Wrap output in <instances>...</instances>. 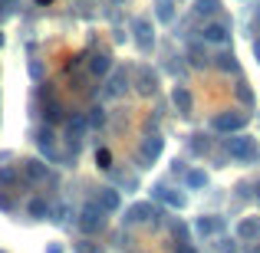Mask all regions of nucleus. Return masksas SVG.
<instances>
[{"mask_svg": "<svg viewBox=\"0 0 260 253\" xmlns=\"http://www.w3.org/2000/svg\"><path fill=\"white\" fill-rule=\"evenodd\" d=\"M95 161H99V168H102V171L112 168V155H109V148H99V152H95Z\"/></svg>", "mask_w": 260, "mask_h": 253, "instance_id": "c756f323", "label": "nucleus"}, {"mask_svg": "<svg viewBox=\"0 0 260 253\" xmlns=\"http://www.w3.org/2000/svg\"><path fill=\"white\" fill-rule=\"evenodd\" d=\"M132 33H135V46H139L142 53L155 50V30H152V20L148 17H135L132 20Z\"/></svg>", "mask_w": 260, "mask_h": 253, "instance_id": "7ed1b4c3", "label": "nucleus"}, {"mask_svg": "<svg viewBox=\"0 0 260 253\" xmlns=\"http://www.w3.org/2000/svg\"><path fill=\"white\" fill-rule=\"evenodd\" d=\"M244 125H247V115H244V112H221L214 119V132H224V135L241 132Z\"/></svg>", "mask_w": 260, "mask_h": 253, "instance_id": "39448f33", "label": "nucleus"}, {"mask_svg": "<svg viewBox=\"0 0 260 253\" xmlns=\"http://www.w3.org/2000/svg\"><path fill=\"white\" fill-rule=\"evenodd\" d=\"M79 230L83 234H99L102 227H106V210L99 207V204H86L83 210H79Z\"/></svg>", "mask_w": 260, "mask_h": 253, "instance_id": "f03ea898", "label": "nucleus"}, {"mask_svg": "<svg viewBox=\"0 0 260 253\" xmlns=\"http://www.w3.org/2000/svg\"><path fill=\"white\" fill-rule=\"evenodd\" d=\"M46 253H63V247H59V243H50V247H46Z\"/></svg>", "mask_w": 260, "mask_h": 253, "instance_id": "f704fd0d", "label": "nucleus"}, {"mask_svg": "<svg viewBox=\"0 0 260 253\" xmlns=\"http://www.w3.org/2000/svg\"><path fill=\"white\" fill-rule=\"evenodd\" d=\"M37 145H40V152H43L50 161H63V155L56 152V132H53L50 125H43L37 132Z\"/></svg>", "mask_w": 260, "mask_h": 253, "instance_id": "0eeeda50", "label": "nucleus"}, {"mask_svg": "<svg viewBox=\"0 0 260 253\" xmlns=\"http://www.w3.org/2000/svg\"><path fill=\"white\" fill-rule=\"evenodd\" d=\"M254 253H260V247H254Z\"/></svg>", "mask_w": 260, "mask_h": 253, "instance_id": "79ce46f5", "label": "nucleus"}, {"mask_svg": "<svg viewBox=\"0 0 260 253\" xmlns=\"http://www.w3.org/2000/svg\"><path fill=\"white\" fill-rule=\"evenodd\" d=\"M37 4H40V7H46V4H53V0H37Z\"/></svg>", "mask_w": 260, "mask_h": 253, "instance_id": "4c0bfd02", "label": "nucleus"}, {"mask_svg": "<svg viewBox=\"0 0 260 253\" xmlns=\"http://www.w3.org/2000/svg\"><path fill=\"white\" fill-rule=\"evenodd\" d=\"M86 125L89 128H102V125H106V109L92 105V109H89V115H86Z\"/></svg>", "mask_w": 260, "mask_h": 253, "instance_id": "5701e85b", "label": "nucleus"}, {"mask_svg": "<svg viewBox=\"0 0 260 253\" xmlns=\"http://www.w3.org/2000/svg\"><path fill=\"white\" fill-rule=\"evenodd\" d=\"M217 7H221L217 0H194V13L198 17H214Z\"/></svg>", "mask_w": 260, "mask_h": 253, "instance_id": "b1692460", "label": "nucleus"}, {"mask_svg": "<svg viewBox=\"0 0 260 253\" xmlns=\"http://www.w3.org/2000/svg\"><path fill=\"white\" fill-rule=\"evenodd\" d=\"M237 237H241V240H257V237H260L257 217H244V221L237 224Z\"/></svg>", "mask_w": 260, "mask_h": 253, "instance_id": "f3484780", "label": "nucleus"}, {"mask_svg": "<svg viewBox=\"0 0 260 253\" xmlns=\"http://www.w3.org/2000/svg\"><path fill=\"white\" fill-rule=\"evenodd\" d=\"M152 194L158 197V201H165L168 207H178V210H181L184 204H188V197H184V194H178V191H172V188H165V184H155V188H152Z\"/></svg>", "mask_w": 260, "mask_h": 253, "instance_id": "ddd939ff", "label": "nucleus"}, {"mask_svg": "<svg viewBox=\"0 0 260 253\" xmlns=\"http://www.w3.org/2000/svg\"><path fill=\"white\" fill-rule=\"evenodd\" d=\"M63 115H66V105L59 99H50L43 105V122L46 125H56V122H63Z\"/></svg>", "mask_w": 260, "mask_h": 253, "instance_id": "dca6fc26", "label": "nucleus"}, {"mask_svg": "<svg viewBox=\"0 0 260 253\" xmlns=\"http://www.w3.org/2000/svg\"><path fill=\"white\" fill-rule=\"evenodd\" d=\"M20 168H23V177H26L30 184H43V181H50V168H46L40 158H26V161H20Z\"/></svg>", "mask_w": 260, "mask_h": 253, "instance_id": "1a4fd4ad", "label": "nucleus"}, {"mask_svg": "<svg viewBox=\"0 0 260 253\" xmlns=\"http://www.w3.org/2000/svg\"><path fill=\"white\" fill-rule=\"evenodd\" d=\"M172 102H175V109L184 115V119H188V115H194V99H191V92L184 86H175L172 89Z\"/></svg>", "mask_w": 260, "mask_h": 253, "instance_id": "f8f14e48", "label": "nucleus"}, {"mask_svg": "<svg viewBox=\"0 0 260 253\" xmlns=\"http://www.w3.org/2000/svg\"><path fill=\"white\" fill-rule=\"evenodd\" d=\"M175 253H198L194 247H191V243L188 240H184V243H178V247H175Z\"/></svg>", "mask_w": 260, "mask_h": 253, "instance_id": "473e14b6", "label": "nucleus"}, {"mask_svg": "<svg viewBox=\"0 0 260 253\" xmlns=\"http://www.w3.org/2000/svg\"><path fill=\"white\" fill-rule=\"evenodd\" d=\"M155 217H158V210L152 207V201H139V204H132V207L125 210L122 221L125 224H145V221H155Z\"/></svg>", "mask_w": 260, "mask_h": 253, "instance_id": "6e6552de", "label": "nucleus"}, {"mask_svg": "<svg viewBox=\"0 0 260 253\" xmlns=\"http://www.w3.org/2000/svg\"><path fill=\"white\" fill-rule=\"evenodd\" d=\"M73 250H76V253H102V247H99V243H92L89 237L76 240V243H73Z\"/></svg>", "mask_w": 260, "mask_h": 253, "instance_id": "bb28decb", "label": "nucleus"}, {"mask_svg": "<svg viewBox=\"0 0 260 253\" xmlns=\"http://www.w3.org/2000/svg\"><path fill=\"white\" fill-rule=\"evenodd\" d=\"M17 184H20V171L0 168V188H17Z\"/></svg>", "mask_w": 260, "mask_h": 253, "instance_id": "a878e982", "label": "nucleus"}, {"mask_svg": "<svg viewBox=\"0 0 260 253\" xmlns=\"http://www.w3.org/2000/svg\"><path fill=\"white\" fill-rule=\"evenodd\" d=\"M95 204H99L106 214H112V210H119L122 197H119V191H115V188H99V201H95Z\"/></svg>", "mask_w": 260, "mask_h": 253, "instance_id": "2eb2a0df", "label": "nucleus"}, {"mask_svg": "<svg viewBox=\"0 0 260 253\" xmlns=\"http://www.w3.org/2000/svg\"><path fill=\"white\" fill-rule=\"evenodd\" d=\"M125 89H128V76H125V73H115L112 83H109V95H122Z\"/></svg>", "mask_w": 260, "mask_h": 253, "instance_id": "393cba45", "label": "nucleus"}, {"mask_svg": "<svg viewBox=\"0 0 260 253\" xmlns=\"http://www.w3.org/2000/svg\"><path fill=\"white\" fill-rule=\"evenodd\" d=\"M224 152H228L234 161H241V165L260 161V145H257V138H250V135H234L231 132V138H224Z\"/></svg>", "mask_w": 260, "mask_h": 253, "instance_id": "f257e3e1", "label": "nucleus"}, {"mask_svg": "<svg viewBox=\"0 0 260 253\" xmlns=\"http://www.w3.org/2000/svg\"><path fill=\"white\" fill-rule=\"evenodd\" d=\"M135 89H139L142 95H155V92H158V76H155L148 66H142V69H139V79H135Z\"/></svg>", "mask_w": 260, "mask_h": 253, "instance_id": "4468645a", "label": "nucleus"}, {"mask_svg": "<svg viewBox=\"0 0 260 253\" xmlns=\"http://www.w3.org/2000/svg\"><path fill=\"white\" fill-rule=\"evenodd\" d=\"M0 46H4V33H0Z\"/></svg>", "mask_w": 260, "mask_h": 253, "instance_id": "58836bf2", "label": "nucleus"}, {"mask_svg": "<svg viewBox=\"0 0 260 253\" xmlns=\"http://www.w3.org/2000/svg\"><path fill=\"white\" fill-rule=\"evenodd\" d=\"M0 253H4V250H0Z\"/></svg>", "mask_w": 260, "mask_h": 253, "instance_id": "37998d69", "label": "nucleus"}, {"mask_svg": "<svg viewBox=\"0 0 260 253\" xmlns=\"http://www.w3.org/2000/svg\"><path fill=\"white\" fill-rule=\"evenodd\" d=\"M112 4H125V0H112Z\"/></svg>", "mask_w": 260, "mask_h": 253, "instance_id": "ea45409f", "label": "nucleus"}, {"mask_svg": "<svg viewBox=\"0 0 260 253\" xmlns=\"http://www.w3.org/2000/svg\"><path fill=\"white\" fill-rule=\"evenodd\" d=\"M165 152V138L161 135H148L145 141H142V148H139V161H142V168H152L155 161H158V155Z\"/></svg>", "mask_w": 260, "mask_h": 253, "instance_id": "20e7f679", "label": "nucleus"}, {"mask_svg": "<svg viewBox=\"0 0 260 253\" xmlns=\"http://www.w3.org/2000/svg\"><path fill=\"white\" fill-rule=\"evenodd\" d=\"M228 37H231V30H228V23H221V20H211V23H204V30H201V40L204 43H228Z\"/></svg>", "mask_w": 260, "mask_h": 253, "instance_id": "9d476101", "label": "nucleus"}, {"mask_svg": "<svg viewBox=\"0 0 260 253\" xmlns=\"http://www.w3.org/2000/svg\"><path fill=\"white\" fill-rule=\"evenodd\" d=\"M257 20H260V7H257Z\"/></svg>", "mask_w": 260, "mask_h": 253, "instance_id": "a19ab883", "label": "nucleus"}, {"mask_svg": "<svg viewBox=\"0 0 260 253\" xmlns=\"http://www.w3.org/2000/svg\"><path fill=\"white\" fill-rule=\"evenodd\" d=\"M0 210H4V214H10V210H13V204H10V201H7V197H4V194H0Z\"/></svg>", "mask_w": 260, "mask_h": 253, "instance_id": "72a5a7b5", "label": "nucleus"}, {"mask_svg": "<svg viewBox=\"0 0 260 253\" xmlns=\"http://www.w3.org/2000/svg\"><path fill=\"white\" fill-rule=\"evenodd\" d=\"M86 132H89V125H86V115L83 112H76L70 122H66V141H70L73 155H76V148H79V141H83Z\"/></svg>", "mask_w": 260, "mask_h": 253, "instance_id": "423d86ee", "label": "nucleus"}, {"mask_svg": "<svg viewBox=\"0 0 260 253\" xmlns=\"http://www.w3.org/2000/svg\"><path fill=\"white\" fill-rule=\"evenodd\" d=\"M188 59H191V66H198V69L208 66V53H204V46L201 43H191L188 46Z\"/></svg>", "mask_w": 260, "mask_h": 253, "instance_id": "4be33fe9", "label": "nucleus"}, {"mask_svg": "<svg viewBox=\"0 0 260 253\" xmlns=\"http://www.w3.org/2000/svg\"><path fill=\"white\" fill-rule=\"evenodd\" d=\"M89 69H92V76H106V73L112 69V56H109V53H95V56L89 59Z\"/></svg>", "mask_w": 260, "mask_h": 253, "instance_id": "6ab92c4d", "label": "nucleus"}, {"mask_svg": "<svg viewBox=\"0 0 260 253\" xmlns=\"http://www.w3.org/2000/svg\"><path fill=\"white\" fill-rule=\"evenodd\" d=\"M237 99H241V102H247V105H254V95H250L247 83H237Z\"/></svg>", "mask_w": 260, "mask_h": 253, "instance_id": "7c9ffc66", "label": "nucleus"}, {"mask_svg": "<svg viewBox=\"0 0 260 253\" xmlns=\"http://www.w3.org/2000/svg\"><path fill=\"white\" fill-rule=\"evenodd\" d=\"M155 17H158L161 23H172L175 20V4L172 0H155Z\"/></svg>", "mask_w": 260, "mask_h": 253, "instance_id": "aec40b11", "label": "nucleus"}, {"mask_svg": "<svg viewBox=\"0 0 260 253\" xmlns=\"http://www.w3.org/2000/svg\"><path fill=\"white\" fill-rule=\"evenodd\" d=\"M194 230L201 237H214V234H221L224 230V217H217V214H201L194 221Z\"/></svg>", "mask_w": 260, "mask_h": 253, "instance_id": "9b49d317", "label": "nucleus"}, {"mask_svg": "<svg viewBox=\"0 0 260 253\" xmlns=\"http://www.w3.org/2000/svg\"><path fill=\"white\" fill-rule=\"evenodd\" d=\"M254 197H257V201H260V181L254 184Z\"/></svg>", "mask_w": 260, "mask_h": 253, "instance_id": "e433bc0d", "label": "nucleus"}, {"mask_svg": "<svg viewBox=\"0 0 260 253\" xmlns=\"http://www.w3.org/2000/svg\"><path fill=\"white\" fill-rule=\"evenodd\" d=\"M217 69H221V73H237V56H234V53H228V50H224V53H217Z\"/></svg>", "mask_w": 260, "mask_h": 253, "instance_id": "412c9836", "label": "nucleus"}, {"mask_svg": "<svg viewBox=\"0 0 260 253\" xmlns=\"http://www.w3.org/2000/svg\"><path fill=\"white\" fill-rule=\"evenodd\" d=\"M184 181H188V188H204V184H208V174H204V171H188V177H184Z\"/></svg>", "mask_w": 260, "mask_h": 253, "instance_id": "cd10ccee", "label": "nucleus"}, {"mask_svg": "<svg viewBox=\"0 0 260 253\" xmlns=\"http://www.w3.org/2000/svg\"><path fill=\"white\" fill-rule=\"evenodd\" d=\"M50 207H53V204L46 201V197H33V201L26 204V214L37 217V221H46V217H50Z\"/></svg>", "mask_w": 260, "mask_h": 253, "instance_id": "a211bd4d", "label": "nucleus"}, {"mask_svg": "<svg viewBox=\"0 0 260 253\" xmlns=\"http://www.w3.org/2000/svg\"><path fill=\"white\" fill-rule=\"evenodd\" d=\"M30 76H33V79H43V66H40L37 59H33V63H30Z\"/></svg>", "mask_w": 260, "mask_h": 253, "instance_id": "2f4dec72", "label": "nucleus"}, {"mask_svg": "<svg viewBox=\"0 0 260 253\" xmlns=\"http://www.w3.org/2000/svg\"><path fill=\"white\" fill-rule=\"evenodd\" d=\"M208 148H211V141L204 138V135H191V152H194V155H204Z\"/></svg>", "mask_w": 260, "mask_h": 253, "instance_id": "c85d7f7f", "label": "nucleus"}, {"mask_svg": "<svg viewBox=\"0 0 260 253\" xmlns=\"http://www.w3.org/2000/svg\"><path fill=\"white\" fill-rule=\"evenodd\" d=\"M254 56H257V63H260V40H254Z\"/></svg>", "mask_w": 260, "mask_h": 253, "instance_id": "c9c22d12", "label": "nucleus"}]
</instances>
